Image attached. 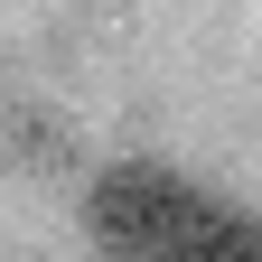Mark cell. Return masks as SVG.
Masks as SVG:
<instances>
[{
	"label": "cell",
	"instance_id": "6da1fadb",
	"mask_svg": "<svg viewBox=\"0 0 262 262\" xmlns=\"http://www.w3.org/2000/svg\"><path fill=\"white\" fill-rule=\"evenodd\" d=\"M196 196L206 187H187L178 169H159V159H113V169L84 187V234L113 262H169L178 225L196 215Z\"/></svg>",
	"mask_w": 262,
	"mask_h": 262
},
{
	"label": "cell",
	"instance_id": "7a4b0ae2",
	"mask_svg": "<svg viewBox=\"0 0 262 262\" xmlns=\"http://www.w3.org/2000/svg\"><path fill=\"white\" fill-rule=\"evenodd\" d=\"M169 262H262V215H244V206H215V196H196V215L178 225Z\"/></svg>",
	"mask_w": 262,
	"mask_h": 262
}]
</instances>
